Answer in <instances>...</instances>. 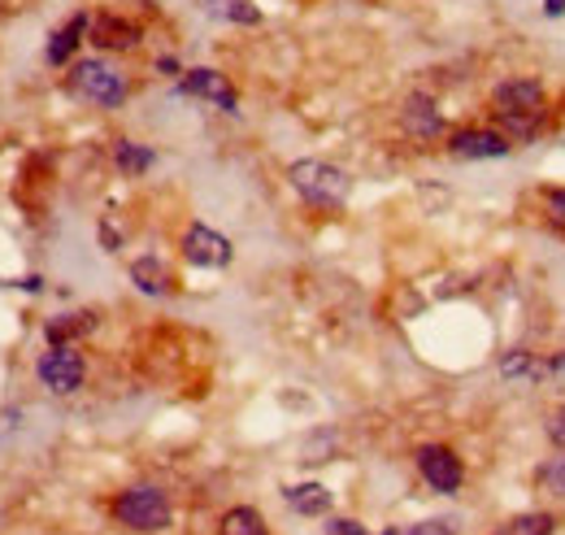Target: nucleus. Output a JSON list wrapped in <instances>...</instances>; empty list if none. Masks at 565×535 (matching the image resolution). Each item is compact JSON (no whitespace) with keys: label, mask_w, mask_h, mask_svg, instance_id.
Segmentation results:
<instances>
[{"label":"nucleus","mask_w":565,"mask_h":535,"mask_svg":"<svg viewBox=\"0 0 565 535\" xmlns=\"http://www.w3.org/2000/svg\"><path fill=\"white\" fill-rule=\"evenodd\" d=\"M383 535H456L452 523H414V527H392Z\"/></svg>","instance_id":"22"},{"label":"nucleus","mask_w":565,"mask_h":535,"mask_svg":"<svg viewBox=\"0 0 565 535\" xmlns=\"http://www.w3.org/2000/svg\"><path fill=\"white\" fill-rule=\"evenodd\" d=\"M183 257L192 261V266H210V270H223L230 266V257H235V248H230V239L218 235V231H210V226H188L183 231Z\"/></svg>","instance_id":"8"},{"label":"nucleus","mask_w":565,"mask_h":535,"mask_svg":"<svg viewBox=\"0 0 565 535\" xmlns=\"http://www.w3.org/2000/svg\"><path fill=\"white\" fill-rule=\"evenodd\" d=\"M92 326H97L92 314H61V319L48 322V344H66V339H75V335H83Z\"/></svg>","instance_id":"19"},{"label":"nucleus","mask_w":565,"mask_h":535,"mask_svg":"<svg viewBox=\"0 0 565 535\" xmlns=\"http://www.w3.org/2000/svg\"><path fill=\"white\" fill-rule=\"evenodd\" d=\"M113 519H117L122 527H131V532L152 535V532H166V527H170L174 510H170V497H166L161 488L139 483V488L117 492V501H113Z\"/></svg>","instance_id":"2"},{"label":"nucleus","mask_w":565,"mask_h":535,"mask_svg":"<svg viewBox=\"0 0 565 535\" xmlns=\"http://www.w3.org/2000/svg\"><path fill=\"white\" fill-rule=\"evenodd\" d=\"M113 161H117V170L122 175H144V170H152V161H157V153L152 148H144V144H135V140H117L113 144Z\"/></svg>","instance_id":"15"},{"label":"nucleus","mask_w":565,"mask_h":535,"mask_svg":"<svg viewBox=\"0 0 565 535\" xmlns=\"http://www.w3.org/2000/svg\"><path fill=\"white\" fill-rule=\"evenodd\" d=\"M549 214L557 218V222H565V188H549Z\"/></svg>","instance_id":"24"},{"label":"nucleus","mask_w":565,"mask_h":535,"mask_svg":"<svg viewBox=\"0 0 565 535\" xmlns=\"http://www.w3.org/2000/svg\"><path fill=\"white\" fill-rule=\"evenodd\" d=\"M157 70H166V75H179V62H174V57H161V62H157Z\"/></svg>","instance_id":"28"},{"label":"nucleus","mask_w":565,"mask_h":535,"mask_svg":"<svg viewBox=\"0 0 565 535\" xmlns=\"http://www.w3.org/2000/svg\"><path fill=\"white\" fill-rule=\"evenodd\" d=\"M544 13H549V18H562V13H565V0H544Z\"/></svg>","instance_id":"27"},{"label":"nucleus","mask_w":565,"mask_h":535,"mask_svg":"<svg viewBox=\"0 0 565 535\" xmlns=\"http://www.w3.org/2000/svg\"><path fill=\"white\" fill-rule=\"evenodd\" d=\"M35 375H39V383H44L48 392L70 397V392H79V388H83L88 366H83V357H79L70 344H53V348L35 361Z\"/></svg>","instance_id":"5"},{"label":"nucleus","mask_w":565,"mask_h":535,"mask_svg":"<svg viewBox=\"0 0 565 535\" xmlns=\"http://www.w3.org/2000/svg\"><path fill=\"white\" fill-rule=\"evenodd\" d=\"M70 88L83 97V101H92V105H105V109H117L126 101V79L105 66V62H79L75 70H70Z\"/></svg>","instance_id":"4"},{"label":"nucleus","mask_w":565,"mask_h":535,"mask_svg":"<svg viewBox=\"0 0 565 535\" xmlns=\"http://www.w3.org/2000/svg\"><path fill=\"white\" fill-rule=\"evenodd\" d=\"M283 501H287L301 519H323V514H331V492H327L323 483H292V488H283Z\"/></svg>","instance_id":"12"},{"label":"nucleus","mask_w":565,"mask_h":535,"mask_svg":"<svg viewBox=\"0 0 565 535\" xmlns=\"http://www.w3.org/2000/svg\"><path fill=\"white\" fill-rule=\"evenodd\" d=\"M218 532L223 535H270L265 532V519H261L252 505H235V510H226L223 523H218Z\"/></svg>","instance_id":"17"},{"label":"nucleus","mask_w":565,"mask_h":535,"mask_svg":"<svg viewBox=\"0 0 565 535\" xmlns=\"http://www.w3.org/2000/svg\"><path fill=\"white\" fill-rule=\"evenodd\" d=\"M327 535H365V532H361V523H352V519H331V523H327Z\"/></svg>","instance_id":"25"},{"label":"nucleus","mask_w":565,"mask_h":535,"mask_svg":"<svg viewBox=\"0 0 565 535\" xmlns=\"http://www.w3.org/2000/svg\"><path fill=\"white\" fill-rule=\"evenodd\" d=\"M544 101H549V97H544V83H535V79H509V83H500V88L491 92V105L500 113L509 140L535 135V126H540V118H544Z\"/></svg>","instance_id":"1"},{"label":"nucleus","mask_w":565,"mask_h":535,"mask_svg":"<svg viewBox=\"0 0 565 535\" xmlns=\"http://www.w3.org/2000/svg\"><path fill=\"white\" fill-rule=\"evenodd\" d=\"M179 92L183 97H201V101L218 105L223 113H235V88L226 83V75H218V70H188L179 79Z\"/></svg>","instance_id":"9"},{"label":"nucleus","mask_w":565,"mask_h":535,"mask_svg":"<svg viewBox=\"0 0 565 535\" xmlns=\"http://www.w3.org/2000/svg\"><path fill=\"white\" fill-rule=\"evenodd\" d=\"M418 475L431 483V492H440V497H452V492H461V483H465V466H461V457L452 453L449 444H422L418 448Z\"/></svg>","instance_id":"6"},{"label":"nucleus","mask_w":565,"mask_h":535,"mask_svg":"<svg viewBox=\"0 0 565 535\" xmlns=\"http://www.w3.org/2000/svg\"><path fill=\"white\" fill-rule=\"evenodd\" d=\"M287 179H292V188H296L309 205H343V197H348V188H352V179H348L339 166L318 161V157L292 161Z\"/></svg>","instance_id":"3"},{"label":"nucleus","mask_w":565,"mask_h":535,"mask_svg":"<svg viewBox=\"0 0 565 535\" xmlns=\"http://www.w3.org/2000/svg\"><path fill=\"white\" fill-rule=\"evenodd\" d=\"M449 153L456 161H496L513 153V140L496 126H474V131H456L449 140Z\"/></svg>","instance_id":"7"},{"label":"nucleus","mask_w":565,"mask_h":535,"mask_svg":"<svg viewBox=\"0 0 565 535\" xmlns=\"http://www.w3.org/2000/svg\"><path fill=\"white\" fill-rule=\"evenodd\" d=\"M400 122H405V131H414L418 140H436L440 131H444V118H440V109L431 97H409L405 109H400Z\"/></svg>","instance_id":"11"},{"label":"nucleus","mask_w":565,"mask_h":535,"mask_svg":"<svg viewBox=\"0 0 565 535\" xmlns=\"http://www.w3.org/2000/svg\"><path fill=\"white\" fill-rule=\"evenodd\" d=\"M88 31H92V18H88V13H75V18L53 35V44H48V66H66V62L75 57V48L83 44Z\"/></svg>","instance_id":"13"},{"label":"nucleus","mask_w":565,"mask_h":535,"mask_svg":"<svg viewBox=\"0 0 565 535\" xmlns=\"http://www.w3.org/2000/svg\"><path fill=\"white\" fill-rule=\"evenodd\" d=\"M92 44L97 48H105V53H126V48H135L139 44V26L135 22H126V18H117V13H101V18H92Z\"/></svg>","instance_id":"10"},{"label":"nucleus","mask_w":565,"mask_h":535,"mask_svg":"<svg viewBox=\"0 0 565 535\" xmlns=\"http://www.w3.org/2000/svg\"><path fill=\"white\" fill-rule=\"evenodd\" d=\"M131 279H135V288L148 292V297H166V292H170V270H166L157 257L131 261Z\"/></svg>","instance_id":"14"},{"label":"nucleus","mask_w":565,"mask_h":535,"mask_svg":"<svg viewBox=\"0 0 565 535\" xmlns=\"http://www.w3.org/2000/svg\"><path fill=\"white\" fill-rule=\"evenodd\" d=\"M549 375H553V379H565V348H562V353H553V357L544 361V379H549Z\"/></svg>","instance_id":"26"},{"label":"nucleus","mask_w":565,"mask_h":535,"mask_svg":"<svg viewBox=\"0 0 565 535\" xmlns=\"http://www.w3.org/2000/svg\"><path fill=\"white\" fill-rule=\"evenodd\" d=\"M535 479H540V488H544V492H553V497H562L565 501V448L557 453V457H549V461L540 466V475H535Z\"/></svg>","instance_id":"20"},{"label":"nucleus","mask_w":565,"mask_h":535,"mask_svg":"<svg viewBox=\"0 0 565 535\" xmlns=\"http://www.w3.org/2000/svg\"><path fill=\"white\" fill-rule=\"evenodd\" d=\"M223 18L244 22V26H257V22H261V9H257L252 0H223Z\"/></svg>","instance_id":"21"},{"label":"nucleus","mask_w":565,"mask_h":535,"mask_svg":"<svg viewBox=\"0 0 565 535\" xmlns=\"http://www.w3.org/2000/svg\"><path fill=\"white\" fill-rule=\"evenodd\" d=\"M500 375L505 379H544V361H535V353H527V348H513L500 357Z\"/></svg>","instance_id":"18"},{"label":"nucleus","mask_w":565,"mask_h":535,"mask_svg":"<svg viewBox=\"0 0 565 535\" xmlns=\"http://www.w3.org/2000/svg\"><path fill=\"white\" fill-rule=\"evenodd\" d=\"M544 431H549L553 448H565V405H557V410L549 414V423H544Z\"/></svg>","instance_id":"23"},{"label":"nucleus","mask_w":565,"mask_h":535,"mask_svg":"<svg viewBox=\"0 0 565 535\" xmlns=\"http://www.w3.org/2000/svg\"><path fill=\"white\" fill-rule=\"evenodd\" d=\"M553 532H557V519L544 514V510H535V514H513V519H505L491 535H553Z\"/></svg>","instance_id":"16"}]
</instances>
